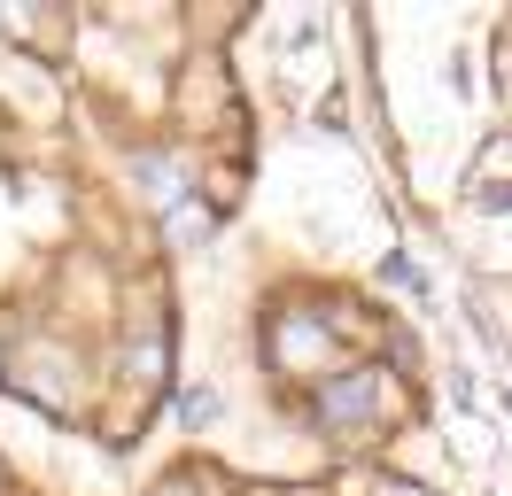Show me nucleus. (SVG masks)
<instances>
[{
  "label": "nucleus",
  "instance_id": "obj_2",
  "mask_svg": "<svg viewBox=\"0 0 512 496\" xmlns=\"http://www.w3.org/2000/svg\"><path fill=\"white\" fill-rule=\"evenodd\" d=\"M210 411H218V396H202V388H187V396H179V419H210Z\"/></svg>",
  "mask_w": 512,
  "mask_h": 496
},
{
  "label": "nucleus",
  "instance_id": "obj_1",
  "mask_svg": "<svg viewBox=\"0 0 512 496\" xmlns=\"http://www.w3.org/2000/svg\"><path fill=\"white\" fill-rule=\"evenodd\" d=\"M381 396H388L381 372H350V380H334V388L319 396V419L326 427H350V419H365V411H381Z\"/></svg>",
  "mask_w": 512,
  "mask_h": 496
}]
</instances>
